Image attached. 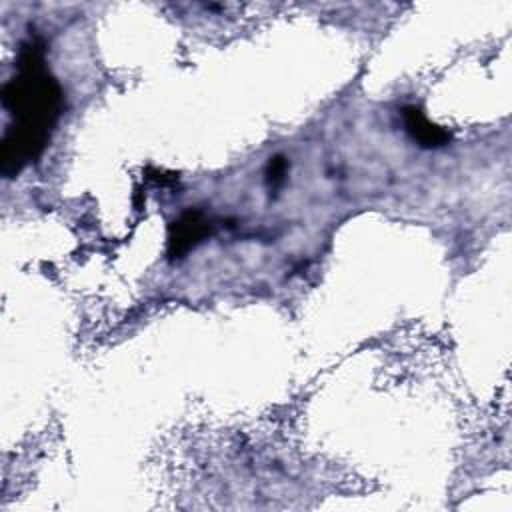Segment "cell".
Segmentation results:
<instances>
[{
  "mask_svg": "<svg viewBox=\"0 0 512 512\" xmlns=\"http://www.w3.org/2000/svg\"><path fill=\"white\" fill-rule=\"evenodd\" d=\"M286 174H288V160L284 156H274L270 158L268 162V168H266V180L272 188H278L282 186V182L286 180Z\"/></svg>",
  "mask_w": 512,
  "mask_h": 512,
  "instance_id": "4",
  "label": "cell"
},
{
  "mask_svg": "<svg viewBox=\"0 0 512 512\" xmlns=\"http://www.w3.org/2000/svg\"><path fill=\"white\" fill-rule=\"evenodd\" d=\"M212 234V222L202 210H186L172 224L168 232V258L180 260L206 236Z\"/></svg>",
  "mask_w": 512,
  "mask_h": 512,
  "instance_id": "2",
  "label": "cell"
},
{
  "mask_svg": "<svg viewBox=\"0 0 512 512\" xmlns=\"http://www.w3.org/2000/svg\"><path fill=\"white\" fill-rule=\"evenodd\" d=\"M402 120L412 140L424 148H438L450 142V132L432 124L418 106H404Z\"/></svg>",
  "mask_w": 512,
  "mask_h": 512,
  "instance_id": "3",
  "label": "cell"
},
{
  "mask_svg": "<svg viewBox=\"0 0 512 512\" xmlns=\"http://www.w3.org/2000/svg\"><path fill=\"white\" fill-rule=\"evenodd\" d=\"M10 126L2 140V172L16 176L36 162L64 110V94L44 62V44L28 38L20 46L16 72L2 88Z\"/></svg>",
  "mask_w": 512,
  "mask_h": 512,
  "instance_id": "1",
  "label": "cell"
}]
</instances>
